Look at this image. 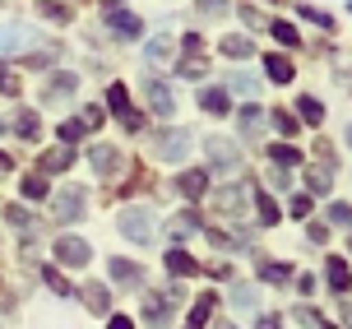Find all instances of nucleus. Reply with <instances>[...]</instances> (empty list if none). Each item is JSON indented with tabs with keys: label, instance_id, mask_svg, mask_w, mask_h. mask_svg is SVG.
Segmentation results:
<instances>
[{
	"label": "nucleus",
	"instance_id": "obj_39",
	"mask_svg": "<svg viewBox=\"0 0 352 329\" xmlns=\"http://www.w3.org/2000/svg\"><path fill=\"white\" fill-rule=\"evenodd\" d=\"M5 218H10L14 227H33V213H28L23 204H10V209H5Z\"/></svg>",
	"mask_w": 352,
	"mask_h": 329
},
{
	"label": "nucleus",
	"instance_id": "obj_43",
	"mask_svg": "<svg viewBox=\"0 0 352 329\" xmlns=\"http://www.w3.org/2000/svg\"><path fill=\"white\" fill-rule=\"evenodd\" d=\"M79 121H84L88 130H98V125L107 121V112H102V107H84V116H79Z\"/></svg>",
	"mask_w": 352,
	"mask_h": 329
},
{
	"label": "nucleus",
	"instance_id": "obj_3",
	"mask_svg": "<svg viewBox=\"0 0 352 329\" xmlns=\"http://www.w3.org/2000/svg\"><path fill=\"white\" fill-rule=\"evenodd\" d=\"M102 19H107V28H111L116 37H140L144 33V19L130 14L121 0H107V5H102Z\"/></svg>",
	"mask_w": 352,
	"mask_h": 329
},
{
	"label": "nucleus",
	"instance_id": "obj_17",
	"mask_svg": "<svg viewBox=\"0 0 352 329\" xmlns=\"http://www.w3.org/2000/svg\"><path fill=\"white\" fill-rule=\"evenodd\" d=\"M213 306H218V297L204 293V297L190 306V315H186V329H204V325H209V315H213Z\"/></svg>",
	"mask_w": 352,
	"mask_h": 329
},
{
	"label": "nucleus",
	"instance_id": "obj_34",
	"mask_svg": "<svg viewBox=\"0 0 352 329\" xmlns=\"http://www.w3.org/2000/svg\"><path fill=\"white\" fill-rule=\"evenodd\" d=\"M65 93H74V74H56L47 84V98H65Z\"/></svg>",
	"mask_w": 352,
	"mask_h": 329
},
{
	"label": "nucleus",
	"instance_id": "obj_11",
	"mask_svg": "<svg viewBox=\"0 0 352 329\" xmlns=\"http://www.w3.org/2000/svg\"><path fill=\"white\" fill-rule=\"evenodd\" d=\"M74 162V144H60V149H47V153L37 158V176H47V172H65Z\"/></svg>",
	"mask_w": 352,
	"mask_h": 329
},
{
	"label": "nucleus",
	"instance_id": "obj_48",
	"mask_svg": "<svg viewBox=\"0 0 352 329\" xmlns=\"http://www.w3.org/2000/svg\"><path fill=\"white\" fill-rule=\"evenodd\" d=\"M241 19H246L250 28H260V10H255V5H246V10H241Z\"/></svg>",
	"mask_w": 352,
	"mask_h": 329
},
{
	"label": "nucleus",
	"instance_id": "obj_45",
	"mask_svg": "<svg viewBox=\"0 0 352 329\" xmlns=\"http://www.w3.org/2000/svg\"><path fill=\"white\" fill-rule=\"evenodd\" d=\"M269 186H274V191H287L292 181H287V172H283V167H274V172H269Z\"/></svg>",
	"mask_w": 352,
	"mask_h": 329
},
{
	"label": "nucleus",
	"instance_id": "obj_18",
	"mask_svg": "<svg viewBox=\"0 0 352 329\" xmlns=\"http://www.w3.org/2000/svg\"><path fill=\"white\" fill-rule=\"evenodd\" d=\"M79 293H84V306H88V311H98V315L111 311V293H107L102 283H88V288H79Z\"/></svg>",
	"mask_w": 352,
	"mask_h": 329
},
{
	"label": "nucleus",
	"instance_id": "obj_40",
	"mask_svg": "<svg viewBox=\"0 0 352 329\" xmlns=\"http://www.w3.org/2000/svg\"><path fill=\"white\" fill-rule=\"evenodd\" d=\"M42 278L52 283V293H56V297H70V283L60 278V269H42Z\"/></svg>",
	"mask_w": 352,
	"mask_h": 329
},
{
	"label": "nucleus",
	"instance_id": "obj_37",
	"mask_svg": "<svg viewBox=\"0 0 352 329\" xmlns=\"http://www.w3.org/2000/svg\"><path fill=\"white\" fill-rule=\"evenodd\" d=\"M84 135H88V125L79 121V116H74V121H65V125H60V139H65V144H74V139H84Z\"/></svg>",
	"mask_w": 352,
	"mask_h": 329
},
{
	"label": "nucleus",
	"instance_id": "obj_20",
	"mask_svg": "<svg viewBox=\"0 0 352 329\" xmlns=\"http://www.w3.org/2000/svg\"><path fill=\"white\" fill-rule=\"evenodd\" d=\"M111 278H116V283H125V288H140V283H144V269L135 260H111Z\"/></svg>",
	"mask_w": 352,
	"mask_h": 329
},
{
	"label": "nucleus",
	"instance_id": "obj_26",
	"mask_svg": "<svg viewBox=\"0 0 352 329\" xmlns=\"http://www.w3.org/2000/svg\"><path fill=\"white\" fill-rule=\"evenodd\" d=\"M260 125H264V112H260V103H250V107H241V135H260Z\"/></svg>",
	"mask_w": 352,
	"mask_h": 329
},
{
	"label": "nucleus",
	"instance_id": "obj_13",
	"mask_svg": "<svg viewBox=\"0 0 352 329\" xmlns=\"http://www.w3.org/2000/svg\"><path fill=\"white\" fill-rule=\"evenodd\" d=\"M199 112H209V116H228V112H232L228 88H199Z\"/></svg>",
	"mask_w": 352,
	"mask_h": 329
},
{
	"label": "nucleus",
	"instance_id": "obj_29",
	"mask_svg": "<svg viewBox=\"0 0 352 329\" xmlns=\"http://www.w3.org/2000/svg\"><path fill=\"white\" fill-rule=\"evenodd\" d=\"M306 181H311V191H329V186H334V172H329V162H316V167L306 172Z\"/></svg>",
	"mask_w": 352,
	"mask_h": 329
},
{
	"label": "nucleus",
	"instance_id": "obj_51",
	"mask_svg": "<svg viewBox=\"0 0 352 329\" xmlns=\"http://www.w3.org/2000/svg\"><path fill=\"white\" fill-rule=\"evenodd\" d=\"M255 329H283V325H278V315H260V325H255Z\"/></svg>",
	"mask_w": 352,
	"mask_h": 329
},
{
	"label": "nucleus",
	"instance_id": "obj_25",
	"mask_svg": "<svg viewBox=\"0 0 352 329\" xmlns=\"http://www.w3.org/2000/svg\"><path fill=\"white\" fill-rule=\"evenodd\" d=\"M297 107H301V121H306V125H320V121H324V103H320V98H311V93H306V98H297Z\"/></svg>",
	"mask_w": 352,
	"mask_h": 329
},
{
	"label": "nucleus",
	"instance_id": "obj_9",
	"mask_svg": "<svg viewBox=\"0 0 352 329\" xmlns=\"http://www.w3.org/2000/svg\"><path fill=\"white\" fill-rule=\"evenodd\" d=\"M56 218L60 223H79L84 218V191L79 186H65V191L56 195Z\"/></svg>",
	"mask_w": 352,
	"mask_h": 329
},
{
	"label": "nucleus",
	"instance_id": "obj_28",
	"mask_svg": "<svg viewBox=\"0 0 352 329\" xmlns=\"http://www.w3.org/2000/svg\"><path fill=\"white\" fill-rule=\"evenodd\" d=\"M269 33H274V37H278V42H283V47H297V23H287V19H274V23H269Z\"/></svg>",
	"mask_w": 352,
	"mask_h": 329
},
{
	"label": "nucleus",
	"instance_id": "obj_27",
	"mask_svg": "<svg viewBox=\"0 0 352 329\" xmlns=\"http://www.w3.org/2000/svg\"><path fill=\"white\" fill-rule=\"evenodd\" d=\"M260 278L264 283H292V269L278 260H260Z\"/></svg>",
	"mask_w": 352,
	"mask_h": 329
},
{
	"label": "nucleus",
	"instance_id": "obj_36",
	"mask_svg": "<svg viewBox=\"0 0 352 329\" xmlns=\"http://www.w3.org/2000/svg\"><path fill=\"white\" fill-rule=\"evenodd\" d=\"M172 232L176 237H195V232H199V218H195V213H181V218L172 223Z\"/></svg>",
	"mask_w": 352,
	"mask_h": 329
},
{
	"label": "nucleus",
	"instance_id": "obj_57",
	"mask_svg": "<svg viewBox=\"0 0 352 329\" xmlns=\"http://www.w3.org/2000/svg\"><path fill=\"white\" fill-rule=\"evenodd\" d=\"M274 5H278V0H274Z\"/></svg>",
	"mask_w": 352,
	"mask_h": 329
},
{
	"label": "nucleus",
	"instance_id": "obj_32",
	"mask_svg": "<svg viewBox=\"0 0 352 329\" xmlns=\"http://www.w3.org/2000/svg\"><path fill=\"white\" fill-rule=\"evenodd\" d=\"M255 213H260V223H264V227L278 223V204H274L269 195H255Z\"/></svg>",
	"mask_w": 352,
	"mask_h": 329
},
{
	"label": "nucleus",
	"instance_id": "obj_22",
	"mask_svg": "<svg viewBox=\"0 0 352 329\" xmlns=\"http://www.w3.org/2000/svg\"><path fill=\"white\" fill-rule=\"evenodd\" d=\"M167 269H172V274H199V264L190 260V255H186V251H181V246H172V251H167Z\"/></svg>",
	"mask_w": 352,
	"mask_h": 329
},
{
	"label": "nucleus",
	"instance_id": "obj_6",
	"mask_svg": "<svg viewBox=\"0 0 352 329\" xmlns=\"http://www.w3.org/2000/svg\"><path fill=\"white\" fill-rule=\"evenodd\" d=\"M107 107H111V112L121 116L125 130H140V125H144L140 112H130V93H125V84H111V88H107Z\"/></svg>",
	"mask_w": 352,
	"mask_h": 329
},
{
	"label": "nucleus",
	"instance_id": "obj_14",
	"mask_svg": "<svg viewBox=\"0 0 352 329\" xmlns=\"http://www.w3.org/2000/svg\"><path fill=\"white\" fill-rule=\"evenodd\" d=\"M33 42V33L23 23H0V52H23Z\"/></svg>",
	"mask_w": 352,
	"mask_h": 329
},
{
	"label": "nucleus",
	"instance_id": "obj_46",
	"mask_svg": "<svg viewBox=\"0 0 352 329\" xmlns=\"http://www.w3.org/2000/svg\"><path fill=\"white\" fill-rule=\"evenodd\" d=\"M0 93H19V79H14V74H5V65H0Z\"/></svg>",
	"mask_w": 352,
	"mask_h": 329
},
{
	"label": "nucleus",
	"instance_id": "obj_10",
	"mask_svg": "<svg viewBox=\"0 0 352 329\" xmlns=\"http://www.w3.org/2000/svg\"><path fill=\"white\" fill-rule=\"evenodd\" d=\"M204 153H209L213 167H236V162H241V149H236L232 139H223V135L204 139Z\"/></svg>",
	"mask_w": 352,
	"mask_h": 329
},
{
	"label": "nucleus",
	"instance_id": "obj_54",
	"mask_svg": "<svg viewBox=\"0 0 352 329\" xmlns=\"http://www.w3.org/2000/svg\"><path fill=\"white\" fill-rule=\"evenodd\" d=\"M10 167H14V162H10V158H5V153H0V176H5V172H10Z\"/></svg>",
	"mask_w": 352,
	"mask_h": 329
},
{
	"label": "nucleus",
	"instance_id": "obj_55",
	"mask_svg": "<svg viewBox=\"0 0 352 329\" xmlns=\"http://www.w3.org/2000/svg\"><path fill=\"white\" fill-rule=\"evenodd\" d=\"M348 144H352V125H348Z\"/></svg>",
	"mask_w": 352,
	"mask_h": 329
},
{
	"label": "nucleus",
	"instance_id": "obj_49",
	"mask_svg": "<svg viewBox=\"0 0 352 329\" xmlns=\"http://www.w3.org/2000/svg\"><path fill=\"white\" fill-rule=\"evenodd\" d=\"M232 88H241V93H250V88H255V79H250V74H236V79H232Z\"/></svg>",
	"mask_w": 352,
	"mask_h": 329
},
{
	"label": "nucleus",
	"instance_id": "obj_52",
	"mask_svg": "<svg viewBox=\"0 0 352 329\" xmlns=\"http://www.w3.org/2000/svg\"><path fill=\"white\" fill-rule=\"evenodd\" d=\"M107 329H135V325H130L125 315H111V325H107Z\"/></svg>",
	"mask_w": 352,
	"mask_h": 329
},
{
	"label": "nucleus",
	"instance_id": "obj_23",
	"mask_svg": "<svg viewBox=\"0 0 352 329\" xmlns=\"http://www.w3.org/2000/svg\"><path fill=\"white\" fill-rule=\"evenodd\" d=\"M37 14H42V19H56V23H70L74 10H70V5H60V0H37Z\"/></svg>",
	"mask_w": 352,
	"mask_h": 329
},
{
	"label": "nucleus",
	"instance_id": "obj_38",
	"mask_svg": "<svg viewBox=\"0 0 352 329\" xmlns=\"http://www.w3.org/2000/svg\"><path fill=\"white\" fill-rule=\"evenodd\" d=\"M23 195H28V200H47V181H42V176H28V181H23Z\"/></svg>",
	"mask_w": 352,
	"mask_h": 329
},
{
	"label": "nucleus",
	"instance_id": "obj_8",
	"mask_svg": "<svg viewBox=\"0 0 352 329\" xmlns=\"http://www.w3.org/2000/svg\"><path fill=\"white\" fill-rule=\"evenodd\" d=\"M144 98H148V112H153V116H172L176 112V98L162 79H144Z\"/></svg>",
	"mask_w": 352,
	"mask_h": 329
},
{
	"label": "nucleus",
	"instance_id": "obj_56",
	"mask_svg": "<svg viewBox=\"0 0 352 329\" xmlns=\"http://www.w3.org/2000/svg\"><path fill=\"white\" fill-rule=\"evenodd\" d=\"M324 329H334V325H324Z\"/></svg>",
	"mask_w": 352,
	"mask_h": 329
},
{
	"label": "nucleus",
	"instance_id": "obj_50",
	"mask_svg": "<svg viewBox=\"0 0 352 329\" xmlns=\"http://www.w3.org/2000/svg\"><path fill=\"white\" fill-rule=\"evenodd\" d=\"M199 10H209V14H218V10H228V0H199Z\"/></svg>",
	"mask_w": 352,
	"mask_h": 329
},
{
	"label": "nucleus",
	"instance_id": "obj_47",
	"mask_svg": "<svg viewBox=\"0 0 352 329\" xmlns=\"http://www.w3.org/2000/svg\"><path fill=\"white\" fill-rule=\"evenodd\" d=\"M306 237H311V242H324V237H329V227H324V223H311V227H306Z\"/></svg>",
	"mask_w": 352,
	"mask_h": 329
},
{
	"label": "nucleus",
	"instance_id": "obj_33",
	"mask_svg": "<svg viewBox=\"0 0 352 329\" xmlns=\"http://www.w3.org/2000/svg\"><path fill=\"white\" fill-rule=\"evenodd\" d=\"M329 223L343 227V232H352V204H343V200H338V204H329Z\"/></svg>",
	"mask_w": 352,
	"mask_h": 329
},
{
	"label": "nucleus",
	"instance_id": "obj_53",
	"mask_svg": "<svg viewBox=\"0 0 352 329\" xmlns=\"http://www.w3.org/2000/svg\"><path fill=\"white\" fill-rule=\"evenodd\" d=\"M338 315H343V325L352 329V301H343V311H338Z\"/></svg>",
	"mask_w": 352,
	"mask_h": 329
},
{
	"label": "nucleus",
	"instance_id": "obj_7",
	"mask_svg": "<svg viewBox=\"0 0 352 329\" xmlns=\"http://www.w3.org/2000/svg\"><path fill=\"white\" fill-rule=\"evenodd\" d=\"M88 255H93V246L79 242V237H60V242H56V260L65 264V269H84Z\"/></svg>",
	"mask_w": 352,
	"mask_h": 329
},
{
	"label": "nucleus",
	"instance_id": "obj_21",
	"mask_svg": "<svg viewBox=\"0 0 352 329\" xmlns=\"http://www.w3.org/2000/svg\"><path fill=\"white\" fill-rule=\"evenodd\" d=\"M264 70H269V79H274V84H292V61H287V56L269 52V56H264Z\"/></svg>",
	"mask_w": 352,
	"mask_h": 329
},
{
	"label": "nucleus",
	"instance_id": "obj_24",
	"mask_svg": "<svg viewBox=\"0 0 352 329\" xmlns=\"http://www.w3.org/2000/svg\"><path fill=\"white\" fill-rule=\"evenodd\" d=\"M213 204H218V213H232V218H236V209H241V186L218 191V195H213Z\"/></svg>",
	"mask_w": 352,
	"mask_h": 329
},
{
	"label": "nucleus",
	"instance_id": "obj_15",
	"mask_svg": "<svg viewBox=\"0 0 352 329\" xmlns=\"http://www.w3.org/2000/svg\"><path fill=\"white\" fill-rule=\"evenodd\" d=\"M176 191L186 195V200H199V195L209 191V172H199V167H195V172H186V176H176Z\"/></svg>",
	"mask_w": 352,
	"mask_h": 329
},
{
	"label": "nucleus",
	"instance_id": "obj_44",
	"mask_svg": "<svg viewBox=\"0 0 352 329\" xmlns=\"http://www.w3.org/2000/svg\"><path fill=\"white\" fill-rule=\"evenodd\" d=\"M311 213V195H292V218H306Z\"/></svg>",
	"mask_w": 352,
	"mask_h": 329
},
{
	"label": "nucleus",
	"instance_id": "obj_35",
	"mask_svg": "<svg viewBox=\"0 0 352 329\" xmlns=\"http://www.w3.org/2000/svg\"><path fill=\"white\" fill-rule=\"evenodd\" d=\"M274 162H278V167H292V162H301V153L292 144H274Z\"/></svg>",
	"mask_w": 352,
	"mask_h": 329
},
{
	"label": "nucleus",
	"instance_id": "obj_4",
	"mask_svg": "<svg viewBox=\"0 0 352 329\" xmlns=\"http://www.w3.org/2000/svg\"><path fill=\"white\" fill-rule=\"evenodd\" d=\"M176 297H181V288H167V293H148L144 297V320L153 329H167L172 325V306H176Z\"/></svg>",
	"mask_w": 352,
	"mask_h": 329
},
{
	"label": "nucleus",
	"instance_id": "obj_12",
	"mask_svg": "<svg viewBox=\"0 0 352 329\" xmlns=\"http://www.w3.org/2000/svg\"><path fill=\"white\" fill-rule=\"evenodd\" d=\"M88 162H93V172H98V176H116V172H121V153H116L111 144H93Z\"/></svg>",
	"mask_w": 352,
	"mask_h": 329
},
{
	"label": "nucleus",
	"instance_id": "obj_16",
	"mask_svg": "<svg viewBox=\"0 0 352 329\" xmlns=\"http://www.w3.org/2000/svg\"><path fill=\"white\" fill-rule=\"evenodd\" d=\"M223 56H232V61H246V56H255V37L228 33V37H223Z\"/></svg>",
	"mask_w": 352,
	"mask_h": 329
},
{
	"label": "nucleus",
	"instance_id": "obj_31",
	"mask_svg": "<svg viewBox=\"0 0 352 329\" xmlns=\"http://www.w3.org/2000/svg\"><path fill=\"white\" fill-rule=\"evenodd\" d=\"M14 130H19L23 139H37V135H42V121H37V112H19Z\"/></svg>",
	"mask_w": 352,
	"mask_h": 329
},
{
	"label": "nucleus",
	"instance_id": "obj_19",
	"mask_svg": "<svg viewBox=\"0 0 352 329\" xmlns=\"http://www.w3.org/2000/svg\"><path fill=\"white\" fill-rule=\"evenodd\" d=\"M324 278H329V288H334V293H348L352 274H348V264H343V255H329V264H324Z\"/></svg>",
	"mask_w": 352,
	"mask_h": 329
},
{
	"label": "nucleus",
	"instance_id": "obj_5",
	"mask_svg": "<svg viewBox=\"0 0 352 329\" xmlns=\"http://www.w3.org/2000/svg\"><path fill=\"white\" fill-rule=\"evenodd\" d=\"M176 74H181V79H204V74H209V61L199 56V33H186V52H181Z\"/></svg>",
	"mask_w": 352,
	"mask_h": 329
},
{
	"label": "nucleus",
	"instance_id": "obj_41",
	"mask_svg": "<svg viewBox=\"0 0 352 329\" xmlns=\"http://www.w3.org/2000/svg\"><path fill=\"white\" fill-rule=\"evenodd\" d=\"M167 56H172V42L167 37H153L148 42V61H167Z\"/></svg>",
	"mask_w": 352,
	"mask_h": 329
},
{
	"label": "nucleus",
	"instance_id": "obj_1",
	"mask_svg": "<svg viewBox=\"0 0 352 329\" xmlns=\"http://www.w3.org/2000/svg\"><path fill=\"white\" fill-rule=\"evenodd\" d=\"M116 227H121V237H130V242H153L158 237V213L153 209H144V204H130L121 209V218H116Z\"/></svg>",
	"mask_w": 352,
	"mask_h": 329
},
{
	"label": "nucleus",
	"instance_id": "obj_42",
	"mask_svg": "<svg viewBox=\"0 0 352 329\" xmlns=\"http://www.w3.org/2000/svg\"><path fill=\"white\" fill-rule=\"evenodd\" d=\"M274 125H278L283 135H297V116L292 112H274Z\"/></svg>",
	"mask_w": 352,
	"mask_h": 329
},
{
	"label": "nucleus",
	"instance_id": "obj_2",
	"mask_svg": "<svg viewBox=\"0 0 352 329\" xmlns=\"http://www.w3.org/2000/svg\"><path fill=\"white\" fill-rule=\"evenodd\" d=\"M190 130H158V135H148V153L158 158V162H181V158L190 153Z\"/></svg>",
	"mask_w": 352,
	"mask_h": 329
},
{
	"label": "nucleus",
	"instance_id": "obj_30",
	"mask_svg": "<svg viewBox=\"0 0 352 329\" xmlns=\"http://www.w3.org/2000/svg\"><path fill=\"white\" fill-rule=\"evenodd\" d=\"M297 14H301V19H311V23H316V28H324V33H334V28H338L334 14H324V10H316V5H301Z\"/></svg>",
	"mask_w": 352,
	"mask_h": 329
}]
</instances>
